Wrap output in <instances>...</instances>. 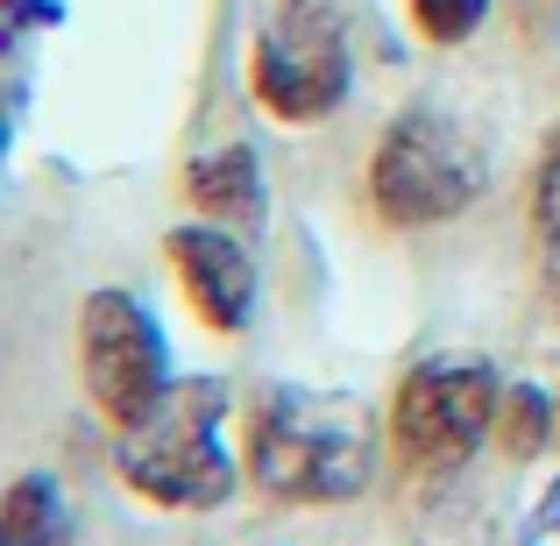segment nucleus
<instances>
[{"label":"nucleus","instance_id":"obj_10","mask_svg":"<svg viewBox=\"0 0 560 546\" xmlns=\"http://www.w3.org/2000/svg\"><path fill=\"white\" fill-rule=\"evenodd\" d=\"M553 433H560V397H547L539 383H511L504 411H497V440H504V454H511V462H533Z\"/></svg>","mask_w":560,"mask_h":546},{"label":"nucleus","instance_id":"obj_6","mask_svg":"<svg viewBox=\"0 0 560 546\" xmlns=\"http://www.w3.org/2000/svg\"><path fill=\"white\" fill-rule=\"evenodd\" d=\"M256 100L277 121H319L348 93V43L334 0H284L256 36Z\"/></svg>","mask_w":560,"mask_h":546},{"label":"nucleus","instance_id":"obj_13","mask_svg":"<svg viewBox=\"0 0 560 546\" xmlns=\"http://www.w3.org/2000/svg\"><path fill=\"white\" fill-rule=\"evenodd\" d=\"M518 546H560V476L547 483V497L533 504V519H525V539Z\"/></svg>","mask_w":560,"mask_h":546},{"label":"nucleus","instance_id":"obj_12","mask_svg":"<svg viewBox=\"0 0 560 546\" xmlns=\"http://www.w3.org/2000/svg\"><path fill=\"white\" fill-rule=\"evenodd\" d=\"M533 228L539 242L560 234V136L547 142V156H539V178H533Z\"/></svg>","mask_w":560,"mask_h":546},{"label":"nucleus","instance_id":"obj_9","mask_svg":"<svg viewBox=\"0 0 560 546\" xmlns=\"http://www.w3.org/2000/svg\"><path fill=\"white\" fill-rule=\"evenodd\" d=\"M0 539L8 546H65V490L50 476H22L8 490V511H0Z\"/></svg>","mask_w":560,"mask_h":546},{"label":"nucleus","instance_id":"obj_3","mask_svg":"<svg viewBox=\"0 0 560 546\" xmlns=\"http://www.w3.org/2000/svg\"><path fill=\"white\" fill-rule=\"evenodd\" d=\"M504 411V383L476 356H433L397 383V454L419 476H454Z\"/></svg>","mask_w":560,"mask_h":546},{"label":"nucleus","instance_id":"obj_5","mask_svg":"<svg viewBox=\"0 0 560 546\" xmlns=\"http://www.w3.org/2000/svg\"><path fill=\"white\" fill-rule=\"evenodd\" d=\"M79 369H85V391H93L100 419L114 433H128L136 419H150L156 397L171 391V369H164V334L156 320L142 313L128 291H93L79 313Z\"/></svg>","mask_w":560,"mask_h":546},{"label":"nucleus","instance_id":"obj_4","mask_svg":"<svg viewBox=\"0 0 560 546\" xmlns=\"http://www.w3.org/2000/svg\"><path fill=\"white\" fill-rule=\"evenodd\" d=\"M476 191H482V150L454 121H440V114H405L376 142L370 199L390 228L454 220L462 206H476Z\"/></svg>","mask_w":560,"mask_h":546},{"label":"nucleus","instance_id":"obj_7","mask_svg":"<svg viewBox=\"0 0 560 546\" xmlns=\"http://www.w3.org/2000/svg\"><path fill=\"white\" fill-rule=\"evenodd\" d=\"M164 256L206 327H220V334L248 327V313H256V263H248V248L228 228H171Z\"/></svg>","mask_w":560,"mask_h":546},{"label":"nucleus","instance_id":"obj_8","mask_svg":"<svg viewBox=\"0 0 560 546\" xmlns=\"http://www.w3.org/2000/svg\"><path fill=\"white\" fill-rule=\"evenodd\" d=\"M185 191L213 220H248V213H256V156H248L242 142H234V150H220V156H199V164H191V178H185Z\"/></svg>","mask_w":560,"mask_h":546},{"label":"nucleus","instance_id":"obj_11","mask_svg":"<svg viewBox=\"0 0 560 546\" xmlns=\"http://www.w3.org/2000/svg\"><path fill=\"white\" fill-rule=\"evenodd\" d=\"M411 14H419V28L433 43H462V36H476V22L490 14V0H411Z\"/></svg>","mask_w":560,"mask_h":546},{"label":"nucleus","instance_id":"obj_2","mask_svg":"<svg viewBox=\"0 0 560 546\" xmlns=\"http://www.w3.org/2000/svg\"><path fill=\"white\" fill-rule=\"evenodd\" d=\"M220 419H228V383L191 376L156 397L150 419L121 433V476L136 497L164 511H213L234 490V462L220 448Z\"/></svg>","mask_w":560,"mask_h":546},{"label":"nucleus","instance_id":"obj_1","mask_svg":"<svg viewBox=\"0 0 560 546\" xmlns=\"http://www.w3.org/2000/svg\"><path fill=\"white\" fill-rule=\"evenodd\" d=\"M248 468L284 504H341L370 490L376 419L355 391L277 383L248 411Z\"/></svg>","mask_w":560,"mask_h":546}]
</instances>
